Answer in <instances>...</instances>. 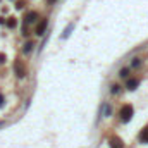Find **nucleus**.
Wrapping results in <instances>:
<instances>
[{
	"label": "nucleus",
	"mask_w": 148,
	"mask_h": 148,
	"mask_svg": "<svg viewBox=\"0 0 148 148\" xmlns=\"http://www.w3.org/2000/svg\"><path fill=\"white\" fill-rule=\"evenodd\" d=\"M73 28H74V24H69V26L66 28V31H64L62 38H67V36H69V35H71V31H73Z\"/></svg>",
	"instance_id": "1a4fd4ad"
},
{
	"label": "nucleus",
	"mask_w": 148,
	"mask_h": 148,
	"mask_svg": "<svg viewBox=\"0 0 148 148\" xmlns=\"http://www.w3.org/2000/svg\"><path fill=\"white\" fill-rule=\"evenodd\" d=\"M2 105H3V95L0 93V107H2Z\"/></svg>",
	"instance_id": "dca6fc26"
},
{
	"label": "nucleus",
	"mask_w": 148,
	"mask_h": 148,
	"mask_svg": "<svg viewBox=\"0 0 148 148\" xmlns=\"http://www.w3.org/2000/svg\"><path fill=\"white\" fill-rule=\"evenodd\" d=\"M131 117H133V107L131 105H124L121 109V121L122 122H127Z\"/></svg>",
	"instance_id": "f257e3e1"
},
{
	"label": "nucleus",
	"mask_w": 148,
	"mask_h": 148,
	"mask_svg": "<svg viewBox=\"0 0 148 148\" xmlns=\"http://www.w3.org/2000/svg\"><path fill=\"white\" fill-rule=\"evenodd\" d=\"M36 19H38V14H36V12H29V14L26 16V19H24V26H28V24L35 23Z\"/></svg>",
	"instance_id": "20e7f679"
},
{
	"label": "nucleus",
	"mask_w": 148,
	"mask_h": 148,
	"mask_svg": "<svg viewBox=\"0 0 148 148\" xmlns=\"http://www.w3.org/2000/svg\"><path fill=\"white\" fill-rule=\"evenodd\" d=\"M33 47H35V43H33V41H28V43L24 45V48H23V52H24V53H29V52L33 50Z\"/></svg>",
	"instance_id": "0eeeda50"
},
{
	"label": "nucleus",
	"mask_w": 148,
	"mask_h": 148,
	"mask_svg": "<svg viewBox=\"0 0 148 148\" xmlns=\"http://www.w3.org/2000/svg\"><path fill=\"white\" fill-rule=\"evenodd\" d=\"M16 24H17L16 19H9V21H7V26H9V28H16Z\"/></svg>",
	"instance_id": "9d476101"
},
{
	"label": "nucleus",
	"mask_w": 148,
	"mask_h": 148,
	"mask_svg": "<svg viewBox=\"0 0 148 148\" xmlns=\"http://www.w3.org/2000/svg\"><path fill=\"white\" fill-rule=\"evenodd\" d=\"M14 71L17 74V77H24V76H26V69H24V66H23L21 60H16V62H14Z\"/></svg>",
	"instance_id": "f03ea898"
},
{
	"label": "nucleus",
	"mask_w": 148,
	"mask_h": 148,
	"mask_svg": "<svg viewBox=\"0 0 148 148\" xmlns=\"http://www.w3.org/2000/svg\"><path fill=\"white\" fill-rule=\"evenodd\" d=\"M47 24H48V21L47 19H41V23L36 26V35L38 36H41V35H45V29H47Z\"/></svg>",
	"instance_id": "7ed1b4c3"
},
{
	"label": "nucleus",
	"mask_w": 148,
	"mask_h": 148,
	"mask_svg": "<svg viewBox=\"0 0 148 148\" xmlns=\"http://www.w3.org/2000/svg\"><path fill=\"white\" fill-rule=\"evenodd\" d=\"M119 91V86H112V93H117Z\"/></svg>",
	"instance_id": "2eb2a0df"
},
{
	"label": "nucleus",
	"mask_w": 148,
	"mask_h": 148,
	"mask_svg": "<svg viewBox=\"0 0 148 148\" xmlns=\"http://www.w3.org/2000/svg\"><path fill=\"white\" fill-rule=\"evenodd\" d=\"M119 76H121V77H126V76H127V69H121V71H119Z\"/></svg>",
	"instance_id": "ddd939ff"
},
{
	"label": "nucleus",
	"mask_w": 148,
	"mask_h": 148,
	"mask_svg": "<svg viewBox=\"0 0 148 148\" xmlns=\"http://www.w3.org/2000/svg\"><path fill=\"white\" fill-rule=\"evenodd\" d=\"M110 107H109V105H105V107H103V115H110Z\"/></svg>",
	"instance_id": "f8f14e48"
},
{
	"label": "nucleus",
	"mask_w": 148,
	"mask_h": 148,
	"mask_svg": "<svg viewBox=\"0 0 148 148\" xmlns=\"http://www.w3.org/2000/svg\"><path fill=\"white\" fill-rule=\"evenodd\" d=\"M53 2H55V0H48V3H53Z\"/></svg>",
	"instance_id": "f3484780"
},
{
	"label": "nucleus",
	"mask_w": 148,
	"mask_h": 148,
	"mask_svg": "<svg viewBox=\"0 0 148 148\" xmlns=\"http://www.w3.org/2000/svg\"><path fill=\"white\" fill-rule=\"evenodd\" d=\"M140 64H141V60H140V59H133V62H131V66H133V67H138Z\"/></svg>",
	"instance_id": "9b49d317"
},
{
	"label": "nucleus",
	"mask_w": 148,
	"mask_h": 148,
	"mask_svg": "<svg viewBox=\"0 0 148 148\" xmlns=\"http://www.w3.org/2000/svg\"><path fill=\"white\" fill-rule=\"evenodd\" d=\"M136 86H138V79H129L126 84V88H129V90H134Z\"/></svg>",
	"instance_id": "6e6552de"
},
{
	"label": "nucleus",
	"mask_w": 148,
	"mask_h": 148,
	"mask_svg": "<svg viewBox=\"0 0 148 148\" xmlns=\"http://www.w3.org/2000/svg\"><path fill=\"white\" fill-rule=\"evenodd\" d=\"M5 62V55L3 53H0V64H3Z\"/></svg>",
	"instance_id": "4468645a"
},
{
	"label": "nucleus",
	"mask_w": 148,
	"mask_h": 148,
	"mask_svg": "<svg viewBox=\"0 0 148 148\" xmlns=\"http://www.w3.org/2000/svg\"><path fill=\"white\" fill-rule=\"evenodd\" d=\"M140 141H141V143H148V127H145V129L140 133Z\"/></svg>",
	"instance_id": "39448f33"
},
{
	"label": "nucleus",
	"mask_w": 148,
	"mask_h": 148,
	"mask_svg": "<svg viewBox=\"0 0 148 148\" xmlns=\"http://www.w3.org/2000/svg\"><path fill=\"white\" fill-rule=\"evenodd\" d=\"M110 148H124V147H122V143H121L117 138H112L110 140Z\"/></svg>",
	"instance_id": "423d86ee"
}]
</instances>
